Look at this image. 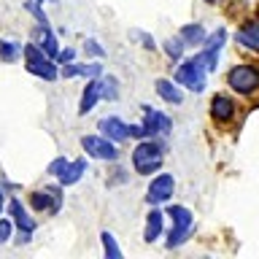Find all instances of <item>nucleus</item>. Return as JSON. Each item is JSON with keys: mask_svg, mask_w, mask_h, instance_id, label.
Masks as SVG:
<instances>
[{"mask_svg": "<svg viewBox=\"0 0 259 259\" xmlns=\"http://www.w3.org/2000/svg\"><path fill=\"white\" fill-rule=\"evenodd\" d=\"M162 165V146L154 138H143L138 141L135 151H133V167L141 176H151L154 170H159Z\"/></svg>", "mask_w": 259, "mask_h": 259, "instance_id": "nucleus-1", "label": "nucleus"}, {"mask_svg": "<svg viewBox=\"0 0 259 259\" xmlns=\"http://www.w3.org/2000/svg\"><path fill=\"white\" fill-rule=\"evenodd\" d=\"M22 54H24V65H27V70L32 73V76H40V78H46V81H54L57 76H60L57 62H54L40 46L24 44V46H22Z\"/></svg>", "mask_w": 259, "mask_h": 259, "instance_id": "nucleus-2", "label": "nucleus"}, {"mask_svg": "<svg viewBox=\"0 0 259 259\" xmlns=\"http://www.w3.org/2000/svg\"><path fill=\"white\" fill-rule=\"evenodd\" d=\"M167 216H170V222H173L170 235H167V248H176V246H181V243L189 238L194 216H192V210L184 208V205H170L167 208Z\"/></svg>", "mask_w": 259, "mask_h": 259, "instance_id": "nucleus-3", "label": "nucleus"}, {"mask_svg": "<svg viewBox=\"0 0 259 259\" xmlns=\"http://www.w3.org/2000/svg\"><path fill=\"white\" fill-rule=\"evenodd\" d=\"M176 84L192 89V92H202L205 89V68L200 65L197 57L181 62V68L176 70Z\"/></svg>", "mask_w": 259, "mask_h": 259, "instance_id": "nucleus-4", "label": "nucleus"}, {"mask_svg": "<svg viewBox=\"0 0 259 259\" xmlns=\"http://www.w3.org/2000/svg\"><path fill=\"white\" fill-rule=\"evenodd\" d=\"M81 149L87 151V157H95V159H105V162L119 159L116 143L108 141L105 135H84L81 138Z\"/></svg>", "mask_w": 259, "mask_h": 259, "instance_id": "nucleus-5", "label": "nucleus"}, {"mask_svg": "<svg viewBox=\"0 0 259 259\" xmlns=\"http://www.w3.org/2000/svg\"><path fill=\"white\" fill-rule=\"evenodd\" d=\"M224 38H227V30L224 27H219L210 38H205L202 40V52L197 54V60H200V65L205 68V73H213L216 68H219V52H222V46H224Z\"/></svg>", "mask_w": 259, "mask_h": 259, "instance_id": "nucleus-6", "label": "nucleus"}, {"mask_svg": "<svg viewBox=\"0 0 259 259\" xmlns=\"http://www.w3.org/2000/svg\"><path fill=\"white\" fill-rule=\"evenodd\" d=\"M227 84L240 95H251L259 87V70L251 68V65H238L227 73Z\"/></svg>", "mask_w": 259, "mask_h": 259, "instance_id": "nucleus-7", "label": "nucleus"}, {"mask_svg": "<svg viewBox=\"0 0 259 259\" xmlns=\"http://www.w3.org/2000/svg\"><path fill=\"white\" fill-rule=\"evenodd\" d=\"M30 205L38 210V213H49L54 216L62 205V192L60 186H46V189H35L30 194Z\"/></svg>", "mask_w": 259, "mask_h": 259, "instance_id": "nucleus-8", "label": "nucleus"}, {"mask_svg": "<svg viewBox=\"0 0 259 259\" xmlns=\"http://www.w3.org/2000/svg\"><path fill=\"white\" fill-rule=\"evenodd\" d=\"M173 189H176L173 176L159 173L157 178H151L149 192H146V200H149V205H162V202H167L170 197H173Z\"/></svg>", "mask_w": 259, "mask_h": 259, "instance_id": "nucleus-9", "label": "nucleus"}, {"mask_svg": "<svg viewBox=\"0 0 259 259\" xmlns=\"http://www.w3.org/2000/svg\"><path fill=\"white\" fill-rule=\"evenodd\" d=\"M141 108H143V127H146V133H149V138L167 135L170 130H173V121H170L167 113L151 108V105H141Z\"/></svg>", "mask_w": 259, "mask_h": 259, "instance_id": "nucleus-10", "label": "nucleus"}, {"mask_svg": "<svg viewBox=\"0 0 259 259\" xmlns=\"http://www.w3.org/2000/svg\"><path fill=\"white\" fill-rule=\"evenodd\" d=\"M60 76L62 78H76V76H84V78H97V76H103V65L100 62H62V68H60Z\"/></svg>", "mask_w": 259, "mask_h": 259, "instance_id": "nucleus-11", "label": "nucleus"}, {"mask_svg": "<svg viewBox=\"0 0 259 259\" xmlns=\"http://www.w3.org/2000/svg\"><path fill=\"white\" fill-rule=\"evenodd\" d=\"M100 97H103V81H100V76H97V78H89L87 87H84V92H81V103H78V113H81V116L92 111Z\"/></svg>", "mask_w": 259, "mask_h": 259, "instance_id": "nucleus-12", "label": "nucleus"}, {"mask_svg": "<svg viewBox=\"0 0 259 259\" xmlns=\"http://www.w3.org/2000/svg\"><path fill=\"white\" fill-rule=\"evenodd\" d=\"M97 130L108 138V141H113V143H121V141H127V124L121 121L119 116H105V119H100V124H97Z\"/></svg>", "mask_w": 259, "mask_h": 259, "instance_id": "nucleus-13", "label": "nucleus"}, {"mask_svg": "<svg viewBox=\"0 0 259 259\" xmlns=\"http://www.w3.org/2000/svg\"><path fill=\"white\" fill-rule=\"evenodd\" d=\"M8 213H11V222L19 227V232H35V222H32V219L27 216V210H24V205H22V200H11L8 202Z\"/></svg>", "mask_w": 259, "mask_h": 259, "instance_id": "nucleus-14", "label": "nucleus"}, {"mask_svg": "<svg viewBox=\"0 0 259 259\" xmlns=\"http://www.w3.org/2000/svg\"><path fill=\"white\" fill-rule=\"evenodd\" d=\"M210 116H213L216 121H232L235 119V103H232V97L216 95L213 100H210Z\"/></svg>", "mask_w": 259, "mask_h": 259, "instance_id": "nucleus-15", "label": "nucleus"}, {"mask_svg": "<svg viewBox=\"0 0 259 259\" xmlns=\"http://www.w3.org/2000/svg\"><path fill=\"white\" fill-rule=\"evenodd\" d=\"M87 173V159L84 157H78V159H73V162H68L65 165V170L57 178H60V184L62 186H73V184H78L81 181V176Z\"/></svg>", "mask_w": 259, "mask_h": 259, "instance_id": "nucleus-16", "label": "nucleus"}, {"mask_svg": "<svg viewBox=\"0 0 259 259\" xmlns=\"http://www.w3.org/2000/svg\"><path fill=\"white\" fill-rule=\"evenodd\" d=\"M154 89H157V95H159L165 103H170V105H181V103H184V92L178 89V84H173V81H167V78H157Z\"/></svg>", "mask_w": 259, "mask_h": 259, "instance_id": "nucleus-17", "label": "nucleus"}, {"mask_svg": "<svg viewBox=\"0 0 259 259\" xmlns=\"http://www.w3.org/2000/svg\"><path fill=\"white\" fill-rule=\"evenodd\" d=\"M238 40L243 46H248V49H254V52H259V22H246L243 27L238 30Z\"/></svg>", "mask_w": 259, "mask_h": 259, "instance_id": "nucleus-18", "label": "nucleus"}, {"mask_svg": "<svg viewBox=\"0 0 259 259\" xmlns=\"http://www.w3.org/2000/svg\"><path fill=\"white\" fill-rule=\"evenodd\" d=\"M162 216H165V213H162V210H157V208H154L151 213L146 216V230H143V240H146V243H154V240L162 235Z\"/></svg>", "mask_w": 259, "mask_h": 259, "instance_id": "nucleus-19", "label": "nucleus"}, {"mask_svg": "<svg viewBox=\"0 0 259 259\" xmlns=\"http://www.w3.org/2000/svg\"><path fill=\"white\" fill-rule=\"evenodd\" d=\"M178 38L184 40V46H200L205 40V27L202 24H184Z\"/></svg>", "mask_w": 259, "mask_h": 259, "instance_id": "nucleus-20", "label": "nucleus"}, {"mask_svg": "<svg viewBox=\"0 0 259 259\" xmlns=\"http://www.w3.org/2000/svg\"><path fill=\"white\" fill-rule=\"evenodd\" d=\"M19 57H22V44H16V40H0V60L16 62Z\"/></svg>", "mask_w": 259, "mask_h": 259, "instance_id": "nucleus-21", "label": "nucleus"}, {"mask_svg": "<svg viewBox=\"0 0 259 259\" xmlns=\"http://www.w3.org/2000/svg\"><path fill=\"white\" fill-rule=\"evenodd\" d=\"M100 243H103V251H105V256H108V259H121V248H119L116 238H113L108 230L100 232Z\"/></svg>", "mask_w": 259, "mask_h": 259, "instance_id": "nucleus-22", "label": "nucleus"}, {"mask_svg": "<svg viewBox=\"0 0 259 259\" xmlns=\"http://www.w3.org/2000/svg\"><path fill=\"white\" fill-rule=\"evenodd\" d=\"M40 49L52 57V60H57V54H60V44H57V35L52 27H44V38H40Z\"/></svg>", "mask_w": 259, "mask_h": 259, "instance_id": "nucleus-23", "label": "nucleus"}, {"mask_svg": "<svg viewBox=\"0 0 259 259\" xmlns=\"http://www.w3.org/2000/svg\"><path fill=\"white\" fill-rule=\"evenodd\" d=\"M24 8H27L32 16H35V22L40 24V30H44V27H52V24H49V16L44 14V8H40L38 0H27V3H24Z\"/></svg>", "mask_w": 259, "mask_h": 259, "instance_id": "nucleus-24", "label": "nucleus"}, {"mask_svg": "<svg viewBox=\"0 0 259 259\" xmlns=\"http://www.w3.org/2000/svg\"><path fill=\"white\" fill-rule=\"evenodd\" d=\"M165 54L170 57V60H181V54H184V40H181V38H167V40H165Z\"/></svg>", "mask_w": 259, "mask_h": 259, "instance_id": "nucleus-25", "label": "nucleus"}, {"mask_svg": "<svg viewBox=\"0 0 259 259\" xmlns=\"http://www.w3.org/2000/svg\"><path fill=\"white\" fill-rule=\"evenodd\" d=\"M103 97H105V100H116V97H119V81L113 76L103 78Z\"/></svg>", "mask_w": 259, "mask_h": 259, "instance_id": "nucleus-26", "label": "nucleus"}, {"mask_svg": "<svg viewBox=\"0 0 259 259\" xmlns=\"http://www.w3.org/2000/svg\"><path fill=\"white\" fill-rule=\"evenodd\" d=\"M68 162H70L68 157H57V159H52V162H49V167H46V173L57 178V176H60L62 170H65V165H68Z\"/></svg>", "mask_w": 259, "mask_h": 259, "instance_id": "nucleus-27", "label": "nucleus"}, {"mask_svg": "<svg viewBox=\"0 0 259 259\" xmlns=\"http://www.w3.org/2000/svg\"><path fill=\"white\" fill-rule=\"evenodd\" d=\"M84 52H87V54H92V57H103V54H105V49L97 44L95 38H89L87 44H84Z\"/></svg>", "mask_w": 259, "mask_h": 259, "instance_id": "nucleus-28", "label": "nucleus"}, {"mask_svg": "<svg viewBox=\"0 0 259 259\" xmlns=\"http://www.w3.org/2000/svg\"><path fill=\"white\" fill-rule=\"evenodd\" d=\"M127 135L138 138V141H143V138H149V133H146L143 124H127Z\"/></svg>", "mask_w": 259, "mask_h": 259, "instance_id": "nucleus-29", "label": "nucleus"}, {"mask_svg": "<svg viewBox=\"0 0 259 259\" xmlns=\"http://www.w3.org/2000/svg\"><path fill=\"white\" fill-rule=\"evenodd\" d=\"M11 230H14V224L8 222V219H0V243H6L11 238Z\"/></svg>", "mask_w": 259, "mask_h": 259, "instance_id": "nucleus-30", "label": "nucleus"}, {"mask_svg": "<svg viewBox=\"0 0 259 259\" xmlns=\"http://www.w3.org/2000/svg\"><path fill=\"white\" fill-rule=\"evenodd\" d=\"M133 35H135V38H141V40H143V46H146V49H151V52H154V49H157V44H154V38H151V35H146V32L135 30Z\"/></svg>", "mask_w": 259, "mask_h": 259, "instance_id": "nucleus-31", "label": "nucleus"}, {"mask_svg": "<svg viewBox=\"0 0 259 259\" xmlns=\"http://www.w3.org/2000/svg\"><path fill=\"white\" fill-rule=\"evenodd\" d=\"M73 57H76V52H73V49H60V54H57V60H54V62H60V65H62V62H70Z\"/></svg>", "mask_w": 259, "mask_h": 259, "instance_id": "nucleus-32", "label": "nucleus"}, {"mask_svg": "<svg viewBox=\"0 0 259 259\" xmlns=\"http://www.w3.org/2000/svg\"><path fill=\"white\" fill-rule=\"evenodd\" d=\"M3 208H6V192L0 189V210H3Z\"/></svg>", "mask_w": 259, "mask_h": 259, "instance_id": "nucleus-33", "label": "nucleus"}, {"mask_svg": "<svg viewBox=\"0 0 259 259\" xmlns=\"http://www.w3.org/2000/svg\"><path fill=\"white\" fill-rule=\"evenodd\" d=\"M205 3H216V0H205Z\"/></svg>", "mask_w": 259, "mask_h": 259, "instance_id": "nucleus-34", "label": "nucleus"}, {"mask_svg": "<svg viewBox=\"0 0 259 259\" xmlns=\"http://www.w3.org/2000/svg\"><path fill=\"white\" fill-rule=\"evenodd\" d=\"M38 3H40V6H44V3H46V0H38Z\"/></svg>", "mask_w": 259, "mask_h": 259, "instance_id": "nucleus-35", "label": "nucleus"}]
</instances>
